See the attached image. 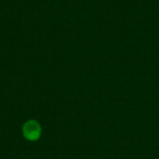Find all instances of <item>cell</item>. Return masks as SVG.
<instances>
[{"instance_id": "obj_1", "label": "cell", "mask_w": 159, "mask_h": 159, "mask_svg": "<svg viewBox=\"0 0 159 159\" xmlns=\"http://www.w3.org/2000/svg\"><path fill=\"white\" fill-rule=\"evenodd\" d=\"M21 133L23 138L31 143L37 142L43 133L41 124L35 119H29L25 121L21 127Z\"/></svg>"}]
</instances>
